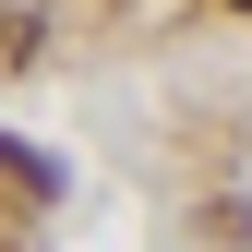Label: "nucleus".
I'll return each instance as SVG.
<instances>
[{"label":"nucleus","instance_id":"f257e3e1","mask_svg":"<svg viewBox=\"0 0 252 252\" xmlns=\"http://www.w3.org/2000/svg\"><path fill=\"white\" fill-rule=\"evenodd\" d=\"M228 12H252V0H228Z\"/></svg>","mask_w":252,"mask_h":252}]
</instances>
